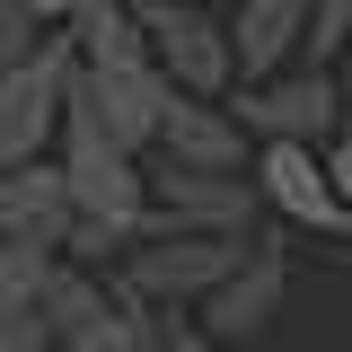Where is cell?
<instances>
[{
  "label": "cell",
  "instance_id": "1",
  "mask_svg": "<svg viewBox=\"0 0 352 352\" xmlns=\"http://www.w3.org/2000/svg\"><path fill=\"white\" fill-rule=\"evenodd\" d=\"M247 185H256L264 212H282L291 229H317V238H344L352 203H344V132L317 150V141H256L247 150Z\"/></svg>",
  "mask_w": 352,
  "mask_h": 352
},
{
  "label": "cell",
  "instance_id": "2",
  "mask_svg": "<svg viewBox=\"0 0 352 352\" xmlns=\"http://www.w3.org/2000/svg\"><path fill=\"white\" fill-rule=\"evenodd\" d=\"M220 106L238 115V132L247 141H335L344 132V88H335V71H264V80H229L220 88Z\"/></svg>",
  "mask_w": 352,
  "mask_h": 352
},
{
  "label": "cell",
  "instance_id": "3",
  "mask_svg": "<svg viewBox=\"0 0 352 352\" xmlns=\"http://www.w3.org/2000/svg\"><path fill=\"white\" fill-rule=\"evenodd\" d=\"M132 27H141V53L159 62L168 88H185V97H220L229 88L220 9H203V0H132Z\"/></svg>",
  "mask_w": 352,
  "mask_h": 352
},
{
  "label": "cell",
  "instance_id": "4",
  "mask_svg": "<svg viewBox=\"0 0 352 352\" xmlns=\"http://www.w3.org/2000/svg\"><path fill=\"white\" fill-rule=\"evenodd\" d=\"M150 185V229H212V238H256V185L247 168H168V159H141Z\"/></svg>",
  "mask_w": 352,
  "mask_h": 352
},
{
  "label": "cell",
  "instance_id": "5",
  "mask_svg": "<svg viewBox=\"0 0 352 352\" xmlns=\"http://www.w3.org/2000/svg\"><path fill=\"white\" fill-rule=\"evenodd\" d=\"M282 300H291V264H282V256L256 238V247L229 264V273H220L203 300L185 308V326H194V335H212V344H229V352H247L264 326L282 317Z\"/></svg>",
  "mask_w": 352,
  "mask_h": 352
},
{
  "label": "cell",
  "instance_id": "6",
  "mask_svg": "<svg viewBox=\"0 0 352 352\" xmlns=\"http://www.w3.org/2000/svg\"><path fill=\"white\" fill-rule=\"evenodd\" d=\"M62 97H71V53H62V36H44L18 71H0V168H18V159H53Z\"/></svg>",
  "mask_w": 352,
  "mask_h": 352
},
{
  "label": "cell",
  "instance_id": "7",
  "mask_svg": "<svg viewBox=\"0 0 352 352\" xmlns=\"http://www.w3.org/2000/svg\"><path fill=\"white\" fill-rule=\"evenodd\" d=\"M247 132H238V115L220 106V97H185V88H168V106H159V132H150V150L141 159H168V168H247Z\"/></svg>",
  "mask_w": 352,
  "mask_h": 352
},
{
  "label": "cell",
  "instance_id": "8",
  "mask_svg": "<svg viewBox=\"0 0 352 352\" xmlns=\"http://www.w3.org/2000/svg\"><path fill=\"white\" fill-rule=\"evenodd\" d=\"M71 97H80V106L115 132L124 150H150L159 106H168V80H159V62L141 53V62H97V71H71Z\"/></svg>",
  "mask_w": 352,
  "mask_h": 352
},
{
  "label": "cell",
  "instance_id": "9",
  "mask_svg": "<svg viewBox=\"0 0 352 352\" xmlns=\"http://www.w3.org/2000/svg\"><path fill=\"white\" fill-rule=\"evenodd\" d=\"M220 36H229V80L291 71V53H300V0H229Z\"/></svg>",
  "mask_w": 352,
  "mask_h": 352
},
{
  "label": "cell",
  "instance_id": "10",
  "mask_svg": "<svg viewBox=\"0 0 352 352\" xmlns=\"http://www.w3.org/2000/svg\"><path fill=\"white\" fill-rule=\"evenodd\" d=\"M62 220H71V194H62V168H53V159H18V168H0V238L62 247Z\"/></svg>",
  "mask_w": 352,
  "mask_h": 352
},
{
  "label": "cell",
  "instance_id": "11",
  "mask_svg": "<svg viewBox=\"0 0 352 352\" xmlns=\"http://www.w3.org/2000/svg\"><path fill=\"white\" fill-rule=\"evenodd\" d=\"M53 247H27V238H0V335H18L27 352H44V326H36V282Z\"/></svg>",
  "mask_w": 352,
  "mask_h": 352
},
{
  "label": "cell",
  "instance_id": "12",
  "mask_svg": "<svg viewBox=\"0 0 352 352\" xmlns=\"http://www.w3.org/2000/svg\"><path fill=\"white\" fill-rule=\"evenodd\" d=\"M124 326H132V300L115 291V308H106V317H88L80 335H62V344H44V352H124Z\"/></svg>",
  "mask_w": 352,
  "mask_h": 352
},
{
  "label": "cell",
  "instance_id": "13",
  "mask_svg": "<svg viewBox=\"0 0 352 352\" xmlns=\"http://www.w3.org/2000/svg\"><path fill=\"white\" fill-rule=\"evenodd\" d=\"M44 36H53L44 18H27L18 0H0V71H18V62H27V53H36Z\"/></svg>",
  "mask_w": 352,
  "mask_h": 352
},
{
  "label": "cell",
  "instance_id": "14",
  "mask_svg": "<svg viewBox=\"0 0 352 352\" xmlns=\"http://www.w3.org/2000/svg\"><path fill=\"white\" fill-rule=\"evenodd\" d=\"M168 352H229V344H212V335H194V326H185V308H176V317H168Z\"/></svg>",
  "mask_w": 352,
  "mask_h": 352
},
{
  "label": "cell",
  "instance_id": "15",
  "mask_svg": "<svg viewBox=\"0 0 352 352\" xmlns=\"http://www.w3.org/2000/svg\"><path fill=\"white\" fill-rule=\"evenodd\" d=\"M18 9H27V18H44V27H62V9H71V0H18Z\"/></svg>",
  "mask_w": 352,
  "mask_h": 352
},
{
  "label": "cell",
  "instance_id": "16",
  "mask_svg": "<svg viewBox=\"0 0 352 352\" xmlns=\"http://www.w3.org/2000/svg\"><path fill=\"white\" fill-rule=\"evenodd\" d=\"M0 352H27V344H18V335H0Z\"/></svg>",
  "mask_w": 352,
  "mask_h": 352
},
{
  "label": "cell",
  "instance_id": "17",
  "mask_svg": "<svg viewBox=\"0 0 352 352\" xmlns=\"http://www.w3.org/2000/svg\"><path fill=\"white\" fill-rule=\"evenodd\" d=\"M203 9H229V0H203Z\"/></svg>",
  "mask_w": 352,
  "mask_h": 352
}]
</instances>
